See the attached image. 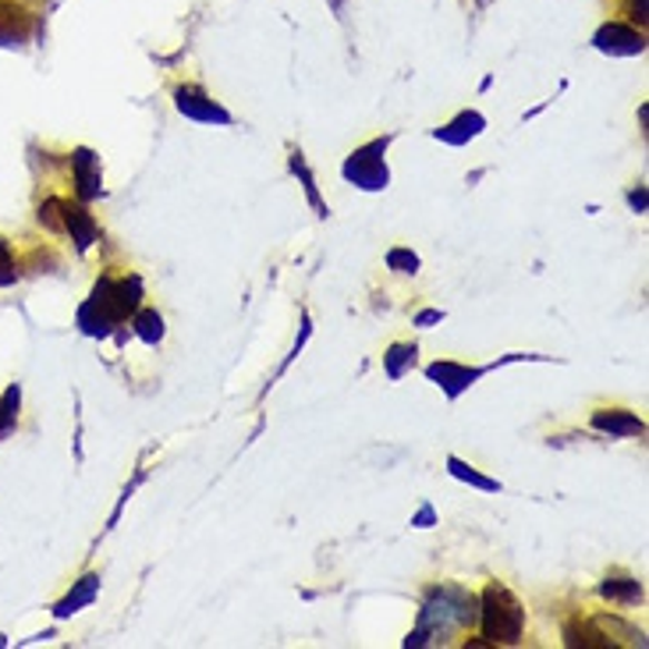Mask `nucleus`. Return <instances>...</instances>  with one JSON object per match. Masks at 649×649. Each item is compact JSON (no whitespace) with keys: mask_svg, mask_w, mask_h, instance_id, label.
Segmentation results:
<instances>
[{"mask_svg":"<svg viewBox=\"0 0 649 649\" xmlns=\"http://www.w3.org/2000/svg\"><path fill=\"white\" fill-rule=\"evenodd\" d=\"M11 281H14V259L8 242H0V284H11Z\"/></svg>","mask_w":649,"mask_h":649,"instance_id":"1a4fd4ad","label":"nucleus"},{"mask_svg":"<svg viewBox=\"0 0 649 649\" xmlns=\"http://www.w3.org/2000/svg\"><path fill=\"white\" fill-rule=\"evenodd\" d=\"M75 164H79V181H82V196L89 199V196H97L100 193V175L97 170H92V153H79V157H75Z\"/></svg>","mask_w":649,"mask_h":649,"instance_id":"423d86ee","label":"nucleus"},{"mask_svg":"<svg viewBox=\"0 0 649 649\" xmlns=\"http://www.w3.org/2000/svg\"><path fill=\"white\" fill-rule=\"evenodd\" d=\"M32 29V18L26 8L11 4V0H0V43H18L26 40Z\"/></svg>","mask_w":649,"mask_h":649,"instance_id":"7ed1b4c3","label":"nucleus"},{"mask_svg":"<svg viewBox=\"0 0 649 649\" xmlns=\"http://www.w3.org/2000/svg\"><path fill=\"white\" fill-rule=\"evenodd\" d=\"M522 607L504 586H490L483 597V628L493 642H519L522 636Z\"/></svg>","mask_w":649,"mask_h":649,"instance_id":"f257e3e1","label":"nucleus"},{"mask_svg":"<svg viewBox=\"0 0 649 649\" xmlns=\"http://www.w3.org/2000/svg\"><path fill=\"white\" fill-rule=\"evenodd\" d=\"M625 582H628V579H625ZM603 593H607V597H618V600H642L639 582H628V586H621V582H607V586H603Z\"/></svg>","mask_w":649,"mask_h":649,"instance_id":"6e6552de","label":"nucleus"},{"mask_svg":"<svg viewBox=\"0 0 649 649\" xmlns=\"http://www.w3.org/2000/svg\"><path fill=\"white\" fill-rule=\"evenodd\" d=\"M136 295H139V284L136 281H104L97 295H92V305H100V316L104 319H125L131 309H136Z\"/></svg>","mask_w":649,"mask_h":649,"instance_id":"f03ea898","label":"nucleus"},{"mask_svg":"<svg viewBox=\"0 0 649 649\" xmlns=\"http://www.w3.org/2000/svg\"><path fill=\"white\" fill-rule=\"evenodd\" d=\"M597 47L610 50V53H639L642 50V32L628 29V26H603L597 36Z\"/></svg>","mask_w":649,"mask_h":649,"instance_id":"20e7f679","label":"nucleus"},{"mask_svg":"<svg viewBox=\"0 0 649 649\" xmlns=\"http://www.w3.org/2000/svg\"><path fill=\"white\" fill-rule=\"evenodd\" d=\"M206 97H199L196 89H181L178 92V107L185 110V114H196V118H217V121H227V114L224 110H217L214 104H203Z\"/></svg>","mask_w":649,"mask_h":649,"instance_id":"39448f33","label":"nucleus"},{"mask_svg":"<svg viewBox=\"0 0 649 649\" xmlns=\"http://www.w3.org/2000/svg\"><path fill=\"white\" fill-rule=\"evenodd\" d=\"M593 423L600 426V430H607V433H642V423L639 419H625L621 412H610V415H597Z\"/></svg>","mask_w":649,"mask_h":649,"instance_id":"0eeeda50","label":"nucleus"},{"mask_svg":"<svg viewBox=\"0 0 649 649\" xmlns=\"http://www.w3.org/2000/svg\"><path fill=\"white\" fill-rule=\"evenodd\" d=\"M139 334H142L146 341L160 337V316H157V313H142V316H139Z\"/></svg>","mask_w":649,"mask_h":649,"instance_id":"9d476101","label":"nucleus"}]
</instances>
